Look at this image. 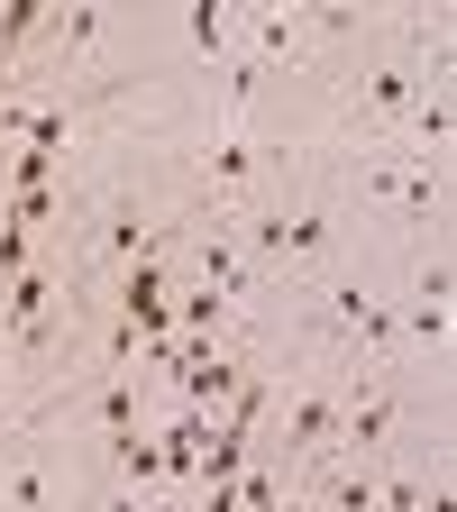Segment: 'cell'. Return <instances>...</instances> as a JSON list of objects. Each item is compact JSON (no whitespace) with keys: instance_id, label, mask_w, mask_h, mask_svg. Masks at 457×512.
I'll return each instance as SVG.
<instances>
[{"instance_id":"6da1fadb","label":"cell","mask_w":457,"mask_h":512,"mask_svg":"<svg viewBox=\"0 0 457 512\" xmlns=\"http://www.w3.org/2000/svg\"><path fill=\"white\" fill-rule=\"evenodd\" d=\"M275 156H284V147H256L247 119H211V138L192 147V192L211 202V220H220V202H247V192L266 183Z\"/></svg>"},{"instance_id":"7a4b0ae2","label":"cell","mask_w":457,"mask_h":512,"mask_svg":"<svg viewBox=\"0 0 457 512\" xmlns=\"http://www.w3.org/2000/svg\"><path fill=\"white\" fill-rule=\"evenodd\" d=\"M183 229L174 220H156L147 202H138V192H110V202L92 211V266H138V256H156V247H174Z\"/></svg>"},{"instance_id":"3957f363","label":"cell","mask_w":457,"mask_h":512,"mask_svg":"<svg viewBox=\"0 0 457 512\" xmlns=\"http://www.w3.org/2000/svg\"><path fill=\"white\" fill-rule=\"evenodd\" d=\"M357 183L375 192V202H394L403 220H421V229L448 211V165H421V156H366Z\"/></svg>"},{"instance_id":"277c9868","label":"cell","mask_w":457,"mask_h":512,"mask_svg":"<svg viewBox=\"0 0 457 512\" xmlns=\"http://www.w3.org/2000/svg\"><path fill=\"white\" fill-rule=\"evenodd\" d=\"M147 394H156V375H138V366H128V375H92V394H83V421L110 439V430H138L147 421Z\"/></svg>"},{"instance_id":"5b68a950","label":"cell","mask_w":457,"mask_h":512,"mask_svg":"<svg viewBox=\"0 0 457 512\" xmlns=\"http://www.w3.org/2000/svg\"><path fill=\"white\" fill-rule=\"evenodd\" d=\"M0 512H55V467L37 439H10V476H0Z\"/></svg>"},{"instance_id":"8992f818","label":"cell","mask_w":457,"mask_h":512,"mask_svg":"<svg viewBox=\"0 0 457 512\" xmlns=\"http://www.w3.org/2000/svg\"><path fill=\"white\" fill-rule=\"evenodd\" d=\"M183 37L202 64H229L238 55V28H229V0H183Z\"/></svg>"},{"instance_id":"52a82bcc","label":"cell","mask_w":457,"mask_h":512,"mask_svg":"<svg viewBox=\"0 0 457 512\" xmlns=\"http://www.w3.org/2000/svg\"><path fill=\"white\" fill-rule=\"evenodd\" d=\"M375 512H421V476L384 458V485H375Z\"/></svg>"},{"instance_id":"ba28073f","label":"cell","mask_w":457,"mask_h":512,"mask_svg":"<svg viewBox=\"0 0 457 512\" xmlns=\"http://www.w3.org/2000/svg\"><path fill=\"white\" fill-rule=\"evenodd\" d=\"M448 284H457V275H448V247H430L421 275H412V302H448Z\"/></svg>"},{"instance_id":"9c48e42d","label":"cell","mask_w":457,"mask_h":512,"mask_svg":"<svg viewBox=\"0 0 457 512\" xmlns=\"http://www.w3.org/2000/svg\"><path fill=\"white\" fill-rule=\"evenodd\" d=\"M421 512H457V494H448V476H430V485H421Z\"/></svg>"},{"instance_id":"30bf717a","label":"cell","mask_w":457,"mask_h":512,"mask_svg":"<svg viewBox=\"0 0 457 512\" xmlns=\"http://www.w3.org/2000/svg\"><path fill=\"white\" fill-rule=\"evenodd\" d=\"M19 384V348H10V330H0V394Z\"/></svg>"},{"instance_id":"8fae6325","label":"cell","mask_w":457,"mask_h":512,"mask_svg":"<svg viewBox=\"0 0 457 512\" xmlns=\"http://www.w3.org/2000/svg\"><path fill=\"white\" fill-rule=\"evenodd\" d=\"M119 512H165V503H147V494H119Z\"/></svg>"}]
</instances>
